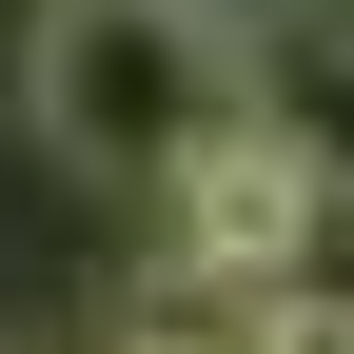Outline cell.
<instances>
[{
	"instance_id": "obj_1",
	"label": "cell",
	"mask_w": 354,
	"mask_h": 354,
	"mask_svg": "<svg viewBox=\"0 0 354 354\" xmlns=\"http://www.w3.org/2000/svg\"><path fill=\"white\" fill-rule=\"evenodd\" d=\"M20 118H39L79 177H138V197H158L197 138L256 118V20H236V0H39Z\"/></svg>"
},
{
	"instance_id": "obj_2",
	"label": "cell",
	"mask_w": 354,
	"mask_h": 354,
	"mask_svg": "<svg viewBox=\"0 0 354 354\" xmlns=\"http://www.w3.org/2000/svg\"><path fill=\"white\" fill-rule=\"evenodd\" d=\"M158 216H177V276H236V295H295V256H315V216H335V177L276 138V118H236V138H197L158 177Z\"/></svg>"
},
{
	"instance_id": "obj_3",
	"label": "cell",
	"mask_w": 354,
	"mask_h": 354,
	"mask_svg": "<svg viewBox=\"0 0 354 354\" xmlns=\"http://www.w3.org/2000/svg\"><path fill=\"white\" fill-rule=\"evenodd\" d=\"M256 118L354 197V20L335 0H256Z\"/></svg>"
},
{
	"instance_id": "obj_4",
	"label": "cell",
	"mask_w": 354,
	"mask_h": 354,
	"mask_svg": "<svg viewBox=\"0 0 354 354\" xmlns=\"http://www.w3.org/2000/svg\"><path fill=\"white\" fill-rule=\"evenodd\" d=\"M118 354H256V295H236V276H158Z\"/></svg>"
},
{
	"instance_id": "obj_5",
	"label": "cell",
	"mask_w": 354,
	"mask_h": 354,
	"mask_svg": "<svg viewBox=\"0 0 354 354\" xmlns=\"http://www.w3.org/2000/svg\"><path fill=\"white\" fill-rule=\"evenodd\" d=\"M256 354H354V295H256Z\"/></svg>"
}]
</instances>
